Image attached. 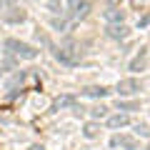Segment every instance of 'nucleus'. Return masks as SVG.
<instances>
[{
	"label": "nucleus",
	"instance_id": "nucleus-4",
	"mask_svg": "<svg viewBox=\"0 0 150 150\" xmlns=\"http://www.w3.org/2000/svg\"><path fill=\"white\" fill-rule=\"evenodd\" d=\"M118 95H135V93H140L143 90V83L140 80H135V78H125V80H120L118 83Z\"/></svg>",
	"mask_w": 150,
	"mask_h": 150
},
{
	"label": "nucleus",
	"instance_id": "nucleus-7",
	"mask_svg": "<svg viewBox=\"0 0 150 150\" xmlns=\"http://www.w3.org/2000/svg\"><path fill=\"white\" fill-rule=\"evenodd\" d=\"M123 18H125V13L120 10V8H108L105 10V20L108 23H123Z\"/></svg>",
	"mask_w": 150,
	"mask_h": 150
},
{
	"label": "nucleus",
	"instance_id": "nucleus-6",
	"mask_svg": "<svg viewBox=\"0 0 150 150\" xmlns=\"http://www.w3.org/2000/svg\"><path fill=\"white\" fill-rule=\"evenodd\" d=\"M130 125V115L128 112H115V115H108V128L118 130V128H125Z\"/></svg>",
	"mask_w": 150,
	"mask_h": 150
},
{
	"label": "nucleus",
	"instance_id": "nucleus-18",
	"mask_svg": "<svg viewBox=\"0 0 150 150\" xmlns=\"http://www.w3.org/2000/svg\"><path fill=\"white\" fill-rule=\"evenodd\" d=\"M28 150H45V148H43V145H30Z\"/></svg>",
	"mask_w": 150,
	"mask_h": 150
},
{
	"label": "nucleus",
	"instance_id": "nucleus-11",
	"mask_svg": "<svg viewBox=\"0 0 150 150\" xmlns=\"http://www.w3.org/2000/svg\"><path fill=\"white\" fill-rule=\"evenodd\" d=\"M83 135H85V138H98V125L95 123H88L85 128H83Z\"/></svg>",
	"mask_w": 150,
	"mask_h": 150
},
{
	"label": "nucleus",
	"instance_id": "nucleus-1",
	"mask_svg": "<svg viewBox=\"0 0 150 150\" xmlns=\"http://www.w3.org/2000/svg\"><path fill=\"white\" fill-rule=\"evenodd\" d=\"M5 50H8L10 55H15V58H23V60H35V58H38V50L33 48V45L20 43V40H15V38L5 40Z\"/></svg>",
	"mask_w": 150,
	"mask_h": 150
},
{
	"label": "nucleus",
	"instance_id": "nucleus-12",
	"mask_svg": "<svg viewBox=\"0 0 150 150\" xmlns=\"http://www.w3.org/2000/svg\"><path fill=\"white\" fill-rule=\"evenodd\" d=\"M143 65H145V53H140L138 58H135L133 63H130V70H140V68H143Z\"/></svg>",
	"mask_w": 150,
	"mask_h": 150
},
{
	"label": "nucleus",
	"instance_id": "nucleus-9",
	"mask_svg": "<svg viewBox=\"0 0 150 150\" xmlns=\"http://www.w3.org/2000/svg\"><path fill=\"white\" fill-rule=\"evenodd\" d=\"M108 93H110L108 88H88V90H85V95H88V98H105Z\"/></svg>",
	"mask_w": 150,
	"mask_h": 150
},
{
	"label": "nucleus",
	"instance_id": "nucleus-2",
	"mask_svg": "<svg viewBox=\"0 0 150 150\" xmlns=\"http://www.w3.org/2000/svg\"><path fill=\"white\" fill-rule=\"evenodd\" d=\"M55 58H58L60 63H65V65H75V63H78V58H80V50L70 43V45H63V48L55 50Z\"/></svg>",
	"mask_w": 150,
	"mask_h": 150
},
{
	"label": "nucleus",
	"instance_id": "nucleus-19",
	"mask_svg": "<svg viewBox=\"0 0 150 150\" xmlns=\"http://www.w3.org/2000/svg\"><path fill=\"white\" fill-rule=\"evenodd\" d=\"M145 150H150V143H148V148H145Z\"/></svg>",
	"mask_w": 150,
	"mask_h": 150
},
{
	"label": "nucleus",
	"instance_id": "nucleus-14",
	"mask_svg": "<svg viewBox=\"0 0 150 150\" xmlns=\"http://www.w3.org/2000/svg\"><path fill=\"white\" fill-rule=\"evenodd\" d=\"M120 110H138V105H135V103H120Z\"/></svg>",
	"mask_w": 150,
	"mask_h": 150
},
{
	"label": "nucleus",
	"instance_id": "nucleus-15",
	"mask_svg": "<svg viewBox=\"0 0 150 150\" xmlns=\"http://www.w3.org/2000/svg\"><path fill=\"white\" fill-rule=\"evenodd\" d=\"M53 25L58 28V30H68V23L65 20H53Z\"/></svg>",
	"mask_w": 150,
	"mask_h": 150
},
{
	"label": "nucleus",
	"instance_id": "nucleus-13",
	"mask_svg": "<svg viewBox=\"0 0 150 150\" xmlns=\"http://www.w3.org/2000/svg\"><path fill=\"white\" fill-rule=\"evenodd\" d=\"M90 115H93V118H105V115H108V108H105V105L93 108V110H90Z\"/></svg>",
	"mask_w": 150,
	"mask_h": 150
},
{
	"label": "nucleus",
	"instance_id": "nucleus-16",
	"mask_svg": "<svg viewBox=\"0 0 150 150\" xmlns=\"http://www.w3.org/2000/svg\"><path fill=\"white\" fill-rule=\"evenodd\" d=\"M13 3H15V0H0V10H8Z\"/></svg>",
	"mask_w": 150,
	"mask_h": 150
},
{
	"label": "nucleus",
	"instance_id": "nucleus-5",
	"mask_svg": "<svg viewBox=\"0 0 150 150\" xmlns=\"http://www.w3.org/2000/svg\"><path fill=\"white\" fill-rule=\"evenodd\" d=\"M105 33H108V38H112V40H123V38H128V28H125L123 23H108Z\"/></svg>",
	"mask_w": 150,
	"mask_h": 150
},
{
	"label": "nucleus",
	"instance_id": "nucleus-17",
	"mask_svg": "<svg viewBox=\"0 0 150 150\" xmlns=\"http://www.w3.org/2000/svg\"><path fill=\"white\" fill-rule=\"evenodd\" d=\"M135 130H138V133H140V135H148V133H150V130H148V128H145V125H138V128H135Z\"/></svg>",
	"mask_w": 150,
	"mask_h": 150
},
{
	"label": "nucleus",
	"instance_id": "nucleus-8",
	"mask_svg": "<svg viewBox=\"0 0 150 150\" xmlns=\"http://www.w3.org/2000/svg\"><path fill=\"white\" fill-rule=\"evenodd\" d=\"M110 143H112V145H125L128 150H135V148H138V143H135V140H130V138H123V135H115V138H112Z\"/></svg>",
	"mask_w": 150,
	"mask_h": 150
},
{
	"label": "nucleus",
	"instance_id": "nucleus-10",
	"mask_svg": "<svg viewBox=\"0 0 150 150\" xmlns=\"http://www.w3.org/2000/svg\"><path fill=\"white\" fill-rule=\"evenodd\" d=\"M68 105H75V98H70V95H63V98H58L55 100V110H60V108H68Z\"/></svg>",
	"mask_w": 150,
	"mask_h": 150
},
{
	"label": "nucleus",
	"instance_id": "nucleus-3",
	"mask_svg": "<svg viewBox=\"0 0 150 150\" xmlns=\"http://www.w3.org/2000/svg\"><path fill=\"white\" fill-rule=\"evenodd\" d=\"M68 10L73 20H83L90 13V0H68Z\"/></svg>",
	"mask_w": 150,
	"mask_h": 150
}]
</instances>
